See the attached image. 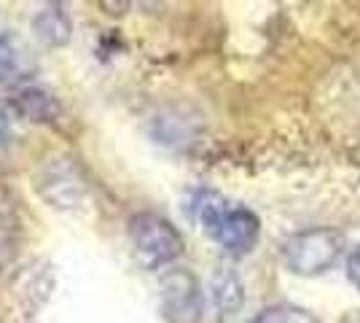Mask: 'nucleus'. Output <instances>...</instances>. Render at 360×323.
<instances>
[{"mask_svg": "<svg viewBox=\"0 0 360 323\" xmlns=\"http://www.w3.org/2000/svg\"><path fill=\"white\" fill-rule=\"evenodd\" d=\"M22 68V57H19V46H16V38L11 32H3L0 35V84L14 78Z\"/></svg>", "mask_w": 360, "mask_h": 323, "instance_id": "obj_10", "label": "nucleus"}, {"mask_svg": "<svg viewBox=\"0 0 360 323\" xmlns=\"http://www.w3.org/2000/svg\"><path fill=\"white\" fill-rule=\"evenodd\" d=\"M8 106L16 116L30 119V122H54L60 116V103L49 92L38 87H22L16 89L14 97L8 100Z\"/></svg>", "mask_w": 360, "mask_h": 323, "instance_id": "obj_6", "label": "nucleus"}, {"mask_svg": "<svg viewBox=\"0 0 360 323\" xmlns=\"http://www.w3.org/2000/svg\"><path fill=\"white\" fill-rule=\"evenodd\" d=\"M250 323H317V318L304 308L296 305H274L261 310Z\"/></svg>", "mask_w": 360, "mask_h": 323, "instance_id": "obj_9", "label": "nucleus"}, {"mask_svg": "<svg viewBox=\"0 0 360 323\" xmlns=\"http://www.w3.org/2000/svg\"><path fill=\"white\" fill-rule=\"evenodd\" d=\"M347 275L352 280V286L360 291V246L349 253V259H347Z\"/></svg>", "mask_w": 360, "mask_h": 323, "instance_id": "obj_12", "label": "nucleus"}, {"mask_svg": "<svg viewBox=\"0 0 360 323\" xmlns=\"http://www.w3.org/2000/svg\"><path fill=\"white\" fill-rule=\"evenodd\" d=\"M129 243L137 262L148 270H162L183 253V234L159 213H137L129 218Z\"/></svg>", "mask_w": 360, "mask_h": 323, "instance_id": "obj_2", "label": "nucleus"}, {"mask_svg": "<svg viewBox=\"0 0 360 323\" xmlns=\"http://www.w3.org/2000/svg\"><path fill=\"white\" fill-rule=\"evenodd\" d=\"M210 289H212V302H215V308H218L221 315H234V312L240 310L245 293H242V280L237 277L234 270L221 267V270L212 275Z\"/></svg>", "mask_w": 360, "mask_h": 323, "instance_id": "obj_8", "label": "nucleus"}, {"mask_svg": "<svg viewBox=\"0 0 360 323\" xmlns=\"http://www.w3.org/2000/svg\"><path fill=\"white\" fill-rule=\"evenodd\" d=\"M162 310L167 321L196 323L202 318V289L188 270H172L162 277Z\"/></svg>", "mask_w": 360, "mask_h": 323, "instance_id": "obj_4", "label": "nucleus"}, {"mask_svg": "<svg viewBox=\"0 0 360 323\" xmlns=\"http://www.w3.org/2000/svg\"><path fill=\"white\" fill-rule=\"evenodd\" d=\"M342 251H345V234L320 227L288 237L283 246V259L288 270L296 275H320L339 262Z\"/></svg>", "mask_w": 360, "mask_h": 323, "instance_id": "obj_3", "label": "nucleus"}, {"mask_svg": "<svg viewBox=\"0 0 360 323\" xmlns=\"http://www.w3.org/2000/svg\"><path fill=\"white\" fill-rule=\"evenodd\" d=\"M191 213H194L196 224L205 229V234L215 240L224 248L226 253H248L258 240L261 232V221L253 210L229 202L224 194L202 189L196 191L191 200Z\"/></svg>", "mask_w": 360, "mask_h": 323, "instance_id": "obj_1", "label": "nucleus"}, {"mask_svg": "<svg viewBox=\"0 0 360 323\" xmlns=\"http://www.w3.org/2000/svg\"><path fill=\"white\" fill-rule=\"evenodd\" d=\"M14 110L8 103H3L0 100V154L8 148V143H11V135H14Z\"/></svg>", "mask_w": 360, "mask_h": 323, "instance_id": "obj_11", "label": "nucleus"}, {"mask_svg": "<svg viewBox=\"0 0 360 323\" xmlns=\"http://www.w3.org/2000/svg\"><path fill=\"white\" fill-rule=\"evenodd\" d=\"M38 186L41 194L57 208H75L84 197V181L75 175V165H70V159L51 162Z\"/></svg>", "mask_w": 360, "mask_h": 323, "instance_id": "obj_5", "label": "nucleus"}, {"mask_svg": "<svg viewBox=\"0 0 360 323\" xmlns=\"http://www.w3.org/2000/svg\"><path fill=\"white\" fill-rule=\"evenodd\" d=\"M32 27H35V35L44 41L46 46H62V44L70 41L73 22H70V14L65 11L62 3H51V6H46L35 14Z\"/></svg>", "mask_w": 360, "mask_h": 323, "instance_id": "obj_7", "label": "nucleus"}]
</instances>
